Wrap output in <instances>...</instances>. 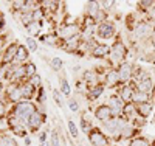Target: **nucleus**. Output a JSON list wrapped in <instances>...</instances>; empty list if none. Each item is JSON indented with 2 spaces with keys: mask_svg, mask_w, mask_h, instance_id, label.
<instances>
[{
  "mask_svg": "<svg viewBox=\"0 0 155 146\" xmlns=\"http://www.w3.org/2000/svg\"><path fill=\"white\" fill-rule=\"evenodd\" d=\"M127 124H129V120H126L124 117H113L112 120L102 123V124H101V129H102V132H104L109 138H112L113 141H120V140H121V131H123Z\"/></svg>",
  "mask_w": 155,
  "mask_h": 146,
  "instance_id": "f257e3e1",
  "label": "nucleus"
},
{
  "mask_svg": "<svg viewBox=\"0 0 155 146\" xmlns=\"http://www.w3.org/2000/svg\"><path fill=\"white\" fill-rule=\"evenodd\" d=\"M9 112L14 114L19 120H20V123L27 126L28 121H30V118L33 117V114L37 112V104H36L34 101H25V100H23V101H20V103H17V104L12 106V109H11Z\"/></svg>",
  "mask_w": 155,
  "mask_h": 146,
  "instance_id": "f03ea898",
  "label": "nucleus"
},
{
  "mask_svg": "<svg viewBox=\"0 0 155 146\" xmlns=\"http://www.w3.org/2000/svg\"><path fill=\"white\" fill-rule=\"evenodd\" d=\"M110 56H109V65H110V69H116L120 64H123L126 61V56H127V45L121 41V39L118 37L116 41L110 45Z\"/></svg>",
  "mask_w": 155,
  "mask_h": 146,
  "instance_id": "7ed1b4c3",
  "label": "nucleus"
},
{
  "mask_svg": "<svg viewBox=\"0 0 155 146\" xmlns=\"http://www.w3.org/2000/svg\"><path fill=\"white\" fill-rule=\"evenodd\" d=\"M81 31H82V28H81L79 22H67V23H62L56 30V36L59 37V41L65 42V41H68V39H73L76 36H79Z\"/></svg>",
  "mask_w": 155,
  "mask_h": 146,
  "instance_id": "20e7f679",
  "label": "nucleus"
},
{
  "mask_svg": "<svg viewBox=\"0 0 155 146\" xmlns=\"http://www.w3.org/2000/svg\"><path fill=\"white\" fill-rule=\"evenodd\" d=\"M115 36H116V25L113 22L106 20L96 25V39L109 41V39H113Z\"/></svg>",
  "mask_w": 155,
  "mask_h": 146,
  "instance_id": "39448f33",
  "label": "nucleus"
},
{
  "mask_svg": "<svg viewBox=\"0 0 155 146\" xmlns=\"http://www.w3.org/2000/svg\"><path fill=\"white\" fill-rule=\"evenodd\" d=\"M153 33V26L150 22L147 20H138L135 23V26L132 28V34H134V39L137 41H143V39H147L150 37Z\"/></svg>",
  "mask_w": 155,
  "mask_h": 146,
  "instance_id": "423d86ee",
  "label": "nucleus"
},
{
  "mask_svg": "<svg viewBox=\"0 0 155 146\" xmlns=\"http://www.w3.org/2000/svg\"><path fill=\"white\" fill-rule=\"evenodd\" d=\"M22 83H9L6 84V90H5V101L9 104H17L20 101H23V95H22Z\"/></svg>",
  "mask_w": 155,
  "mask_h": 146,
  "instance_id": "0eeeda50",
  "label": "nucleus"
},
{
  "mask_svg": "<svg viewBox=\"0 0 155 146\" xmlns=\"http://www.w3.org/2000/svg\"><path fill=\"white\" fill-rule=\"evenodd\" d=\"M87 137L92 146H110V138L102 132L101 127H93L87 134Z\"/></svg>",
  "mask_w": 155,
  "mask_h": 146,
  "instance_id": "6e6552de",
  "label": "nucleus"
},
{
  "mask_svg": "<svg viewBox=\"0 0 155 146\" xmlns=\"http://www.w3.org/2000/svg\"><path fill=\"white\" fill-rule=\"evenodd\" d=\"M93 117H95L96 121H99L102 124V123L112 120L115 115H113V110H112L110 106L107 103H104V104H98L96 107L93 109Z\"/></svg>",
  "mask_w": 155,
  "mask_h": 146,
  "instance_id": "1a4fd4ad",
  "label": "nucleus"
},
{
  "mask_svg": "<svg viewBox=\"0 0 155 146\" xmlns=\"http://www.w3.org/2000/svg\"><path fill=\"white\" fill-rule=\"evenodd\" d=\"M82 83L85 86V90H90V89H93L101 83V75L95 70V69H87L82 72Z\"/></svg>",
  "mask_w": 155,
  "mask_h": 146,
  "instance_id": "9d476101",
  "label": "nucleus"
},
{
  "mask_svg": "<svg viewBox=\"0 0 155 146\" xmlns=\"http://www.w3.org/2000/svg\"><path fill=\"white\" fill-rule=\"evenodd\" d=\"M116 69H118L121 84H130V81L134 79V64H130L129 61H124Z\"/></svg>",
  "mask_w": 155,
  "mask_h": 146,
  "instance_id": "9b49d317",
  "label": "nucleus"
},
{
  "mask_svg": "<svg viewBox=\"0 0 155 146\" xmlns=\"http://www.w3.org/2000/svg\"><path fill=\"white\" fill-rule=\"evenodd\" d=\"M17 47L19 44L17 42H9L5 48V51L2 53V58H0V65H11L14 64V59H16V53H17Z\"/></svg>",
  "mask_w": 155,
  "mask_h": 146,
  "instance_id": "f8f14e48",
  "label": "nucleus"
},
{
  "mask_svg": "<svg viewBox=\"0 0 155 146\" xmlns=\"http://www.w3.org/2000/svg\"><path fill=\"white\" fill-rule=\"evenodd\" d=\"M45 118H47V115H45V112H41L37 109V112L36 114H33V117L30 118V121H28V124H27V127H28V131L30 132H41V127H42V124L45 123Z\"/></svg>",
  "mask_w": 155,
  "mask_h": 146,
  "instance_id": "ddd939ff",
  "label": "nucleus"
},
{
  "mask_svg": "<svg viewBox=\"0 0 155 146\" xmlns=\"http://www.w3.org/2000/svg\"><path fill=\"white\" fill-rule=\"evenodd\" d=\"M102 84L109 89H118L121 86L120 81V75H118V69H109L107 73L102 78Z\"/></svg>",
  "mask_w": 155,
  "mask_h": 146,
  "instance_id": "4468645a",
  "label": "nucleus"
},
{
  "mask_svg": "<svg viewBox=\"0 0 155 146\" xmlns=\"http://www.w3.org/2000/svg\"><path fill=\"white\" fill-rule=\"evenodd\" d=\"M134 93H135V87L132 84H121L116 89V95L124 101V104L134 101Z\"/></svg>",
  "mask_w": 155,
  "mask_h": 146,
  "instance_id": "2eb2a0df",
  "label": "nucleus"
},
{
  "mask_svg": "<svg viewBox=\"0 0 155 146\" xmlns=\"http://www.w3.org/2000/svg\"><path fill=\"white\" fill-rule=\"evenodd\" d=\"M107 104L112 107V110H113V115L115 117H123V109H124V101L116 95V93H112V95H109V98H107Z\"/></svg>",
  "mask_w": 155,
  "mask_h": 146,
  "instance_id": "dca6fc26",
  "label": "nucleus"
},
{
  "mask_svg": "<svg viewBox=\"0 0 155 146\" xmlns=\"http://www.w3.org/2000/svg\"><path fill=\"white\" fill-rule=\"evenodd\" d=\"M110 45L109 44H96L95 45V48L92 50V55L93 58H96V59H109V56H110Z\"/></svg>",
  "mask_w": 155,
  "mask_h": 146,
  "instance_id": "f3484780",
  "label": "nucleus"
},
{
  "mask_svg": "<svg viewBox=\"0 0 155 146\" xmlns=\"http://www.w3.org/2000/svg\"><path fill=\"white\" fill-rule=\"evenodd\" d=\"M84 11H85V17L96 22V17H98L99 11H101V2H85L84 3Z\"/></svg>",
  "mask_w": 155,
  "mask_h": 146,
  "instance_id": "a211bd4d",
  "label": "nucleus"
},
{
  "mask_svg": "<svg viewBox=\"0 0 155 146\" xmlns=\"http://www.w3.org/2000/svg\"><path fill=\"white\" fill-rule=\"evenodd\" d=\"M81 44H82V37H81V34H79V36L73 37V39H68V41H65L62 48L65 50V51H68V53H73V55H76L78 50L81 48Z\"/></svg>",
  "mask_w": 155,
  "mask_h": 146,
  "instance_id": "6ab92c4d",
  "label": "nucleus"
},
{
  "mask_svg": "<svg viewBox=\"0 0 155 146\" xmlns=\"http://www.w3.org/2000/svg\"><path fill=\"white\" fill-rule=\"evenodd\" d=\"M135 90L143 92V93H146V95H150L152 92L155 90V87H153V78L149 76V78L143 79V81L137 83V84H135Z\"/></svg>",
  "mask_w": 155,
  "mask_h": 146,
  "instance_id": "aec40b11",
  "label": "nucleus"
},
{
  "mask_svg": "<svg viewBox=\"0 0 155 146\" xmlns=\"http://www.w3.org/2000/svg\"><path fill=\"white\" fill-rule=\"evenodd\" d=\"M28 61H30V50L27 48V45H25V44H19L14 64H27Z\"/></svg>",
  "mask_w": 155,
  "mask_h": 146,
  "instance_id": "412c9836",
  "label": "nucleus"
},
{
  "mask_svg": "<svg viewBox=\"0 0 155 146\" xmlns=\"http://www.w3.org/2000/svg\"><path fill=\"white\" fill-rule=\"evenodd\" d=\"M20 86H22V95H23V100H25V101H33V98H36L37 89H36L30 81H25V83H22Z\"/></svg>",
  "mask_w": 155,
  "mask_h": 146,
  "instance_id": "4be33fe9",
  "label": "nucleus"
},
{
  "mask_svg": "<svg viewBox=\"0 0 155 146\" xmlns=\"http://www.w3.org/2000/svg\"><path fill=\"white\" fill-rule=\"evenodd\" d=\"M104 92H106V86H104V84H99V86H96V87H93V89L87 90L85 98H87L88 101H96V100H99L102 95H104Z\"/></svg>",
  "mask_w": 155,
  "mask_h": 146,
  "instance_id": "5701e85b",
  "label": "nucleus"
},
{
  "mask_svg": "<svg viewBox=\"0 0 155 146\" xmlns=\"http://www.w3.org/2000/svg\"><path fill=\"white\" fill-rule=\"evenodd\" d=\"M153 112V106L152 103H143V104H137V115L144 118V120H147V118L150 117V114Z\"/></svg>",
  "mask_w": 155,
  "mask_h": 146,
  "instance_id": "b1692460",
  "label": "nucleus"
},
{
  "mask_svg": "<svg viewBox=\"0 0 155 146\" xmlns=\"http://www.w3.org/2000/svg\"><path fill=\"white\" fill-rule=\"evenodd\" d=\"M138 132H140V129L135 127L130 121H129V124L121 131V140H132V138L138 137Z\"/></svg>",
  "mask_w": 155,
  "mask_h": 146,
  "instance_id": "393cba45",
  "label": "nucleus"
},
{
  "mask_svg": "<svg viewBox=\"0 0 155 146\" xmlns=\"http://www.w3.org/2000/svg\"><path fill=\"white\" fill-rule=\"evenodd\" d=\"M123 117L126 118V120H134V118L137 117V104L132 101V103H127L124 106V109H123Z\"/></svg>",
  "mask_w": 155,
  "mask_h": 146,
  "instance_id": "a878e982",
  "label": "nucleus"
},
{
  "mask_svg": "<svg viewBox=\"0 0 155 146\" xmlns=\"http://www.w3.org/2000/svg\"><path fill=\"white\" fill-rule=\"evenodd\" d=\"M59 92H61L64 97H68L70 98V95H71V86H70L67 78H61L59 79Z\"/></svg>",
  "mask_w": 155,
  "mask_h": 146,
  "instance_id": "bb28decb",
  "label": "nucleus"
},
{
  "mask_svg": "<svg viewBox=\"0 0 155 146\" xmlns=\"http://www.w3.org/2000/svg\"><path fill=\"white\" fill-rule=\"evenodd\" d=\"M41 31H42V23H41V22H31V23L27 26V33H28V36H31V37L39 36V34H41Z\"/></svg>",
  "mask_w": 155,
  "mask_h": 146,
  "instance_id": "cd10ccee",
  "label": "nucleus"
},
{
  "mask_svg": "<svg viewBox=\"0 0 155 146\" xmlns=\"http://www.w3.org/2000/svg\"><path fill=\"white\" fill-rule=\"evenodd\" d=\"M79 124H81V131L84 132V134L87 135L90 131H92L95 126H92V123H90V120H87V114L84 112L82 115H81V118H79Z\"/></svg>",
  "mask_w": 155,
  "mask_h": 146,
  "instance_id": "c85d7f7f",
  "label": "nucleus"
},
{
  "mask_svg": "<svg viewBox=\"0 0 155 146\" xmlns=\"http://www.w3.org/2000/svg\"><path fill=\"white\" fill-rule=\"evenodd\" d=\"M48 64H50V69L53 70V72H56V73L61 72V70L64 69V61H62L59 56H53V58L50 59Z\"/></svg>",
  "mask_w": 155,
  "mask_h": 146,
  "instance_id": "c756f323",
  "label": "nucleus"
},
{
  "mask_svg": "<svg viewBox=\"0 0 155 146\" xmlns=\"http://www.w3.org/2000/svg\"><path fill=\"white\" fill-rule=\"evenodd\" d=\"M25 45L30 50V53H36L39 50V41L36 37H31V36H27L25 37Z\"/></svg>",
  "mask_w": 155,
  "mask_h": 146,
  "instance_id": "7c9ffc66",
  "label": "nucleus"
},
{
  "mask_svg": "<svg viewBox=\"0 0 155 146\" xmlns=\"http://www.w3.org/2000/svg\"><path fill=\"white\" fill-rule=\"evenodd\" d=\"M11 132H12V135H16V137H19V138H25V137H28V134H30L28 127L25 126V124L16 126L14 129H11Z\"/></svg>",
  "mask_w": 155,
  "mask_h": 146,
  "instance_id": "2f4dec72",
  "label": "nucleus"
},
{
  "mask_svg": "<svg viewBox=\"0 0 155 146\" xmlns=\"http://www.w3.org/2000/svg\"><path fill=\"white\" fill-rule=\"evenodd\" d=\"M129 146H152V143L146 137L138 135V137H135L132 140H129Z\"/></svg>",
  "mask_w": 155,
  "mask_h": 146,
  "instance_id": "473e14b6",
  "label": "nucleus"
},
{
  "mask_svg": "<svg viewBox=\"0 0 155 146\" xmlns=\"http://www.w3.org/2000/svg\"><path fill=\"white\" fill-rule=\"evenodd\" d=\"M0 146H19L16 138L8 134H0Z\"/></svg>",
  "mask_w": 155,
  "mask_h": 146,
  "instance_id": "72a5a7b5",
  "label": "nucleus"
},
{
  "mask_svg": "<svg viewBox=\"0 0 155 146\" xmlns=\"http://www.w3.org/2000/svg\"><path fill=\"white\" fill-rule=\"evenodd\" d=\"M34 103H36V104H41V106H45V103H47V92H45L44 86L37 89V93H36Z\"/></svg>",
  "mask_w": 155,
  "mask_h": 146,
  "instance_id": "f704fd0d",
  "label": "nucleus"
},
{
  "mask_svg": "<svg viewBox=\"0 0 155 146\" xmlns=\"http://www.w3.org/2000/svg\"><path fill=\"white\" fill-rule=\"evenodd\" d=\"M149 101H150V95H146L143 92L135 90V93H134V103L135 104H143V103H149Z\"/></svg>",
  "mask_w": 155,
  "mask_h": 146,
  "instance_id": "c9c22d12",
  "label": "nucleus"
},
{
  "mask_svg": "<svg viewBox=\"0 0 155 146\" xmlns=\"http://www.w3.org/2000/svg\"><path fill=\"white\" fill-rule=\"evenodd\" d=\"M25 73H27V79H31L34 75H37V67L33 61H28L25 64Z\"/></svg>",
  "mask_w": 155,
  "mask_h": 146,
  "instance_id": "e433bc0d",
  "label": "nucleus"
},
{
  "mask_svg": "<svg viewBox=\"0 0 155 146\" xmlns=\"http://www.w3.org/2000/svg\"><path fill=\"white\" fill-rule=\"evenodd\" d=\"M67 106H68V109H70V112H73V114H78L81 110V106H79V101H78L76 98H68V101H67Z\"/></svg>",
  "mask_w": 155,
  "mask_h": 146,
  "instance_id": "4c0bfd02",
  "label": "nucleus"
},
{
  "mask_svg": "<svg viewBox=\"0 0 155 146\" xmlns=\"http://www.w3.org/2000/svg\"><path fill=\"white\" fill-rule=\"evenodd\" d=\"M50 141H51V146H62V138L56 131L50 132Z\"/></svg>",
  "mask_w": 155,
  "mask_h": 146,
  "instance_id": "58836bf2",
  "label": "nucleus"
},
{
  "mask_svg": "<svg viewBox=\"0 0 155 146\" xmlns=\"http://www.w3.org/2000/svg\"><path fill=\"white\" fill-rule=\"evenodd\" d=\"M8 103L3 100V98H0V120H6V117H8Z\"/></svg>",
  "mask_w": 155,
  "mask_h": 146,
  "instance_id": "ea45409f",
  "label": "nucleus"
},
{
  "mask_svg": "<svg viewBox=\"0 0 155 146\" xmlns=\"http://www.w3.org/2000/svg\"><path fill=\"white\" fill-rule=\"evenodd\" d=\"M67 127H68V132H70V135H71L73 138H78V137H79V131H78V126L74 124L73 120H68Z\"/></svg>",
  "mask_w": 155,
  "mask_h": 146,
  "instance_id": "a19ab883",
  "label": "nucleus"
},
{
  "mask_svg": "<svg viewBox=\"0 0 155 146\" xmlns=\"http://www.w3.org/2000/svg\"><path fill=\"white\" fill-rule=\"evenodd\" d=\"M115 5H116V2H112V0H102L101 2V8L104 11H107V12H110L115 8Z\"/></svg>",
  "mask_w": 155,
  "mask_h": 146,
  "instance_id": "79ce46f5",
  "label": "nucleus"
},
{
  "mask_svg": "<svg viewBox=\"0 0 155 146\" xmlns=\"http://www.w3.org/2000/svg\"><path fill=\"white\" fill-rule=\"evenodd\" d=\"M28 81H30V83H31V84H33L36 89L42 87V78H41V75H39V73H37V75H34L31 79H28Z\"/></svg>",
  "mask_w": 155,
  "mask_h": 146,
  "instance_id": "37998d69",
  "label": "nucleus"
},
{
  "mask_svg": "<svg viewBox=\"0 0 155 146\" xmlns=\"http://www.w3.org/2000/svg\"><path fill=\"white\" fill-rule=\"evenodd\" d=\"M48 135H50L48 131H41V132H37V140H39V143H44V141L50 140Z\"/></svg>",
  "mask_w": 155,
  "mask_h": 146,
  "instance_id": "c03bdc74",
  "label": "nucleus"
},
{
  "mask_svg": "<svg viewBox=\"0 0 155 146\" xmlns=\"http://www.w3.org/2000/svg\"><path fill=\"white\" fill-rule=\"evenodd\" d=\"M62 93H61V92L59 90H53V100L56 101V104L59 106V107H62V106H64V103H62V97H61Z\"/></svg>",
  "mask_w": 155,
  "mask_h": 146,
  "instance_id": "a18cd8bd",
  "label": "nucleus"
},
{
  "mask_svg": "<svg viewBox=\"0 0 155 146\" xmlns=\"http://www.w3.org/2000/svg\"><path fill=\"white\" fill-rule=\"evenodd\" d=\"M3 28H5V14L0 11V33H2Z\"/></svg>",
  "mask_w": 155,
  "mask_h": 146,
  "instance_id": "49530a36",
  "label": "nucleus"
},
{
  "mask_svg": "<svg viewBox=\"0 0 155 146\" xmlns=\"http://www.w3.org/2000/svg\"><path fill=\"white\" fill-rule=\"evenodd\" d=\"M149 41H150V45H152V48L155 50V31L152 33V36L149 37Z\"/></svg>",
  "mask_w": 155,
  "mask_h": 146,
  "instance_id": "de8ad7c7",
  "label": "nucleus"
},
{
  "mask_svg": "<svg viewBox=\"0 0 155 146\" xmlns=\"http://www.w3.org/2000/svg\"><path fill=\"white\" fill-rule=\"evenodd\" d=\"M23 143H25V146H30V144H31V138H30V137H25V138H23Z\"/></svg>",
  "mask_w": 155,
  "mask_h": 146,
  "instance_id": "09e8293b",
  "label": "nucleus"
},
{
  "mask_svg": "<svg viewBox=\"0 0 155 146\" xmlns=\"http://www.w3.org/2000/svg\"><path fill=\"white\" fill-rule=\"evenodd\" d=\"M39 146H51V141L47 140V141H44V143H39Z\"/></svg>",
  "mask_w": 155,
  "mask_h": 146,
  "instance_id": "8fccbe9b",
  "label": "nucleus"
},
{
  "mask_svg": "<svg viewBox=\"0 0 155 146\" xmlns=\"http://www.w3.org/2000/svg\"><path fill=\"white\" fill-rule=\"evenodd\" d=\"M3 45H5V37H0V50L3 48Z\"/></svg>",
  "mask_w": 155,
  "mask_h": 146,
  "instance_id": "3c124183",
  "label": "nucleus"
},
{
  "mask_svg": "<svg viewBox=\"0 0 155 146\" xmlns=\"http://www.w3.org/2000/svg\"><path fill=\"white\" fill-rule=\"evenodd\" d=\"M152 95H153V101H155V90H153V93H152Z\"/></svg>",
  "mask_w": 155,
  "mask_h": 146,
  "instance_id": "603ef678",
  "label": "nucleus"
},
{
  "mask_svg": "<svg viewBox=\"0 0 155 146\" xmlns=\"http://www.w3.org/2000/svg\"><path fill=\"white\" fill-rule=\"evenodd\" d=\"M152 146H155V140H153V141H152Z\"/></svg>",
  "mask_w": 155,
  "mask_h": 146,
  "instance_id": "864d4df0",
  "label": "nucleus"
}]
</instances>
